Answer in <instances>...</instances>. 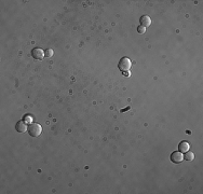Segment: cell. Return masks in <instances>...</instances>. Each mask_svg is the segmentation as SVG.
<instances>
[{"label":"cell","mask_w":203,"mask_h":194,"mask_svg":"<svg viewBox=\"0 0 203 194\" xmlns=\"http://www.w3.org/2000/svg\"><path fill=\"white\" fill-rule=\"evenodd\" d=\"M23 121H24L25 123H33V119H31L30 115H26V117L23 119Z\"/></svg>","instance_id":"cell-10"},{"label":"cell","mask_w":203,"mask_h":194,"mask_svg":"<svg viewBox=\"0 0 203 194\" xmlns=\"http://www.w3.org/2000/svg\"><path fill=\"white\" fill-rule=\"evenodd\" d=\"M171 161L175 164L181 163L182 161H184V155H183L182 152H179V151L173 152L172 154H171Z\"/></svg>","instance_id":"cell-4"},{"label":"cell","mask_w":203,"mask_h":194,"mask_svg":"<svg viewBox=\"0 0 203 194\" xmlns=\"http://www.w3.org/2000/svg\"><path fill=\"white\" fill-rule=\"evenodd\" d=\"M139 22H141V26H143V27H148V26H150L151 24V20L150 17L148 15H143L142 17H141V20H139Z\"/></svg>","instance_id":"cell-6"},{"label":"cell","mask_w":203,"mask_h":194,"mask_svg":"<svg viewBox=\"0 0 203 194\" xmlns=\"http://www.w3.org/2000/svg\"><path fill=\"white\" fill-rule=\"evenodd\" d=\"M123 75H124V76H128V77H129V76H130V72H129V71H128V72H126V71H123Z\"/></svg>","instance_id":"cell-12"},{"label":"cell","mask_w":203,"mask_h":194,"mask_svg":"<svg viewBox=\"0 0 203 194\" xmlns=\"http://www.w3.org/2000/svg\"><path fill=\"white\" fill-rule=\"evenodd\" d=\"M42 132V128L38 123H30L28 126V133L33 137H38Z\"/></svg>","instance_id":"cell-1"},{"label":"cell","mask_w":203,"mask_h":194,"mask_svg":"<svg viewBox=\"0 0 203 194\" xmlns=\"http://www.w3.org/2000/svg\"><path fill=\"white\" fill-rule=\"evenodd\" d=\"M137 31H138V33H145L146 28L143 27V26H138V27H137Z\"/></svg>","instance_id":"cell-11"},{"label":"cell","mask_w":203,"mask_h":194,"mask_svg":"<svg viewBox=\"0 0 203 194\" xmlns=\"http://www.w3.org/2000/svg\"><path fill=\"white\" fill-rule=\"evenodd\" d=\"M194 154L191 151H189V150H188L187 152H185L184 160H186V161H188V162H191L192 160H194Z\"/></svg>","instance_id":"cell-8"},{"label":"cell","mask_w":203,"mask_h":194,"mask_svg":"<svg viewBox=\"0 0 203 194\" xmlns=\"http://www.w3.org/2000/svg\"><path fill=\"white\" fill-rule=\"evenodd\" d=\"M31 56H33L35 59H37V61H41L46 55H44V51H42L41 48H33V51H31Z\"/></svg>","instance_id":"cell-3"},{"label":"cell","mask_w":203,"mask_h":194,"mask_svg":"<svg viewBox=\"0 0 203 194\" xmlns=\"http://www.w3.org/2000/svg\"><path fill=\"white\" fill-rule=\"evenodd\" d=\"M15 130H16V132H19V133H25L26 130H28V127L26 126V123H25L24 121H20L16 123Z\"/></svg>","instance_id":"cell-5"},{"label":"cell","mask_w":203,"mask_h":194,"mask_svg":"<svg viewBox=\"0 0 203 194\" xmlns=\"http://www.w3.org/2000/svg\"><path fill=\"white\" fill-rule=\"evenodd\" d=\"M131 66H132V62L130 61V58L128 57L121 58L120 62H119V65H118V67H119V69L121 71H129Z\"/></svg>","instance_id":"cell-2"},{"label":"cell","mask_w":203,"mask_h":194,"mask_svg":"<svg viewBox=\"0 0 203 194\" xmlns=\"http://www.w3.org/2000/svg\"><path fill=\"white\" fill-rule=\"evenodd\" d=\"M190 149V146H189V143H187V141H182V143H179L178 145V151L179 152H187L188 150Z\"/></svg>","instance_id":"cell-7"},{"label":"cell","mask_w":203,"mask_h":194,"mask_svg":"<svg viewBox=\"0 0 203 194\" xmlns=\"http://www.w3.org/2000/svg\"><path fill=\"white\" fill-rule=\"evenodd\" d=\"M44 55H46V57H52L53 56V50L52 48H48V50H46V51H44Z\"/></svg>","instance_id":"cell-9"}]
</instances>
